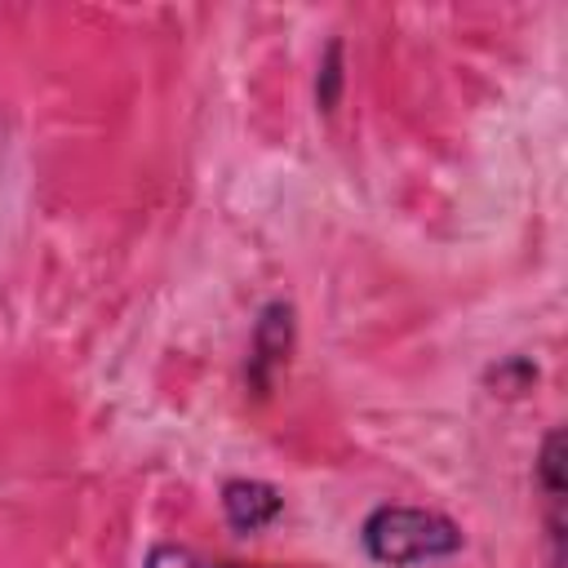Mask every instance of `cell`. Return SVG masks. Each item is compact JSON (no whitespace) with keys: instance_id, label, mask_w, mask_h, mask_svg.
I'll return each mask as SVG.
<instances>
[{"instance_id":"1","label":"cell","mask_w":568,"mask_h":568,"mask_svg":"<svg viewBox=\"0 0 568 568\" xmlns=\"http://www.w3.org/2000/svg\"><path fill=\"white\" fill-rule=\"evenodd\" d=\"M359 546L382 568H413V564L457 555L466 537H462V524H453L444 510L386 501L368 510V519L359 524Z\"/></svg>"},{"instance_id":"2","label":"cell","mask_w":568,"mask_h":568,"mask_svg":"<svg viewBox=\"0 0 568 568\" xmlns=\"http://www.w3.org/2000/svg\"><path fill=\"white\" fill-rule=\"evenodd\" d=\"M532 484L541 497V528H546V568H564V501H568V484H564V426H550L541 448H537V466H532Z\"/></svg>"},{"instance_id":"5","label":"cell","mask_w":568,"mask_h":568,"mask_svg":"<svg viewBox=\"0 0 568 568\" xmlns=\"http://www.w3.org/2000/svg\"><path fill=\"white\" fill-rule=\"evenodd\" d=\"M142 568H231V564H217V559H204L200 550L191 546H178V541H160L146 550V564Z\"/></svg>"},{"instance_id":"3","label":"cell","mask_w":568,"mask_h":568,"mask_svg":"<svg viewBox=\"0 0 568 568\" xmlns=\"http://www.w3.org/2000/svg\"><path fill=\"white\" fill-rule=\"evenodd\" d=\"M293 346V306L288 302H266L257 324H253V342H248V382L253 390H266L271 377L284 368Z\"/></svg>"},{"instance_id":"6","label":"cell","mask_w":568,"mask_h":568,"mask_svg":"<svg viewBox=\"0 0 568 568\" xmlns=\"http://www.w3.org/2000/svg\"><path fill=\"white\" fill-rule=\"evenodd\" d=\"M337 84H342V44L333 40L328 53H324V89H320V106L324 111L337 102Z\"/></svg>"},{"instance_id":"4","label":"cell","mask_w":568,"mask_h":568,"mask_svg":"<svg viewBox=\"0 0 568 568\" xmlns=\"http://www.w3.org/2000/svg\"><path fill=\"white\" fill-rule=\"evenodd\" d=\"M280 510H284V497L266 479H226L222 484V515L235 532H257V528L275 524Z\"/></svg>"}]
</instances>
